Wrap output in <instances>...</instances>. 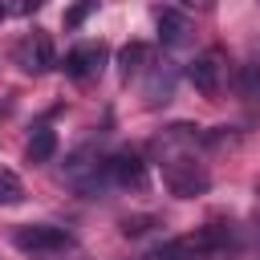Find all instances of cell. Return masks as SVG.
<instances>
[{
    "label": "cell",
    "mask_w": 260,
    "mask_h": 260,
    "mask_svg": "<svg viewBox=\"0 0 260 260\" xmlns=\"http://www.w3.org/2000/svg\"><path fill=\"white\" fill-rule=\"evenodd\" d=\"M236 248H240V236H236L232 223H203L187 236H175V240L158 244L146 260H219Z\"/></svg>",
    "instance_id": "1"
},
{
    "label": "cell",
    "mask_w": 260,
    "mask_h": 260,
    "mask_svg": "<svg viewBox=\"0 0 260 260\" xmlns=\"http://www.w3.org/2000/svg\"><path fill=\"white\" fill-rule=\"evenodd\" d=\"M12 244L24 256H57V252L73 248V236L57 223H24V228L12 232Z\"/></svg>",
    "instance_id": "2"
},
{
    "label": "cell",
    "mask_w": 260,
    "mask_h": 260,
    "mask_svg": "<svg viewBox=\"0 0 260 260\" xmlns=\"http://www.w3.org/2000/svg\"><path fill=\"white\" fill-rule=\"evenodd\" d=\"M162 183L171 187V195H179V199H195V195H203V191L211 187V175H207V167L195 162L191 154H179V158H167V167H162Z\"/></svg>",
    "instance_id": "3"
},
{
    "label": "cell",
    "mask_w": 260,
    "mask_h": 260,
    "mask_svg": "<svg viewBox=\"0 0 260 260\" xmlns=\"http://www.w3.org/2000/svg\"><path fill=\"white\" fill-rule=\"evenodd\" d=\"M102 179L110 187H122V191H142L146 187V162L138 154H110L102 162Z\"/></svg>",
    "instance_id": "4"
},
{
    "label": "cell",
    "mask_w": 260,
    "mask_h": 260,
    "mask_svg": "<svg viewBox=\"0 0 260 260\" xmlns=\"http://www.w3.org/2000/svg\"><path fill=\"white\" fill-rule=\"evenodd\" d=\"M73 81H93V77H102V69H106V45H98V41H85V45H73L69 53H65V65H61Z\"/></svg>",
    "instance_id": "5"
},
{
    "label": "cell",
    "mask_w": 260,
    "mask_h": 260,
    "mask_svg": "<svg viewBox=\"0 0 260 260\" xmlns=\"http://www.w3.org/2000/svg\"><path fill=\"white\" fill-rule=\"evenodd\" d=\"M223 73H228V61H223V53H219V49H207V53H199V57L187 65L191 85H195L199 93H207V98L223 89Z\"/></svg>",
    "instance_id": "6"
},
{
    "label": "cell",
    "mask_w": 260,
    "mask_h": 260,
    "mask_svg": "<svg viewBox=\"0 0 260 260\" xmlns=\"http://www.w3.org/2000/svg\"><path fill=\"white\" fill-rule=\"evenodd\" d=\"M12 61L24 69V73H45V69H53V41L45 37V32H28V37H20L16 41V49H12Z\"/></svg>",
    "instance_id": "7"
},
{
    "label": "cell",
    "mask_w": 260,
    "mask_h": 260,
    "mask_svg": "<svg viewBox=\"0 0 260 260\" xmlns=\"http://www.w3.org/2000/svg\"><path fill=\"white\" fill-rule=\"evenodd\" d=\"M171 93H175V69L162 61H150L146 65V85H142V98H146V106H162V102H171Z\"/></svg>",
    "instance_id": "8"
},
{
    "label": "cell",
    "mask_w": 260,
    "mask_h": 260,
    "mask_svg": "<svg viewBox=\"0 0 260 260\" xmlns=\"http://www.w3.org/2000/svg\"><path fill=\"white\" fill-rule=\"evenodd\" d=\"M146 65H150V45H142V41H130L122 53H118V73L130 81V77H138V73H146Z\"/></svg>",
    "instance_id": "9"
},
{
    "label": "cell",
    "mask_w": 260,
    "mask_h": 260,
    "mask_svg": "<svg viewBox=\"0 0 260 260\" xmlns=\"http://www.w3.org/2000/svg\"><path fill=\"white\" fill-rule=\"evenodd\" d=\"M53 150H57V134H53L49 126L32 130V138H28V162H49Z\"/></svg>",
    "instance_id": "10"
},
{
    "label": "cell",
    "mask_w": 260,
    "mask_h": 260,
    "mask_svg": "<svg viewBox=\"0 0 260 260\" xmlns=\"http://www.w3.org/2000/svg\"><path fill=\"white\" fill-rule=\"evenodd\" d=\"M158 37H162L167 45L187 41V20H183L179 12H158Z\"/></svg>",
    "instance_id": "11"
},
{
    "label": "cell",
    "mask_w": 260,
    "mask_h": 260,
    "mask_svg": "<svg viewBox=\"0 0 260 260\" xmlns=\"http://www.w3.org/2000/svg\"><path fill=\"white\" fill-rule=\"evenodd\" d=\"M236 89H240L248 102H260V65H244L240 77H236Z\"/></svg>",
    "instance_id": "12"
},
{
    "label": "cell",
    "mask_w": 260,
    "mask_h": 260,
    "mask_svg": "<svg viewBox=\"0 0 260 260\" xmlns=\"http://www.w3.org/2000/svg\"><path fill=\"white\" fill-rule=\"evenodd\" d=\"M93 4H98V0H81V4H77V8L65 16V24H69V28H73V24H81V20H85V12H89Z\"/></svg>",
    "instance_id": "13"
},
{
    "label": "cell",
    "mask_w": 260,
    "mask_h": 260,
    "mask_svg": "<svg viewBox=\"0 0 260 260\" xmlns=\"http://www.w3.org/2000/svg\"><path fill=\"white\" fill-rule=\"evenodd\" d=\"M41 4H45V0H12V4H8V12H16V16H28V12H37Z\"/></svg>",
    "instance_id": "14"
},
{
    "label": "cell",
    "mask_w": 260,
    "mask_h": 260,
    "mask_svg": "<svg viewBox=\"0 0 260 260\" xmlns=\"http://www.w3.org/2000/svg\"><path fill=\"white\" fill-rule=\"evenodd\" d=\"M187 8H195V12H211L215 8V0H183Z\"/></svg>",
    "instance_id": "15"
},
{
    "label": "cell",
    "mask_w": 260,
    "mask_h": 260,
    "mask_svg": "<svg viewBox=\"0 0 260 260\" xmlns=\"http://www.w3.org/2000/svg\"><path fill=\"white\" fill-rule=\"evenodd\" d=\"M4 12H8V8H4V4H0V20H4Z\"/></svg>",
    "instance_id": "16"
}]
</instances>
